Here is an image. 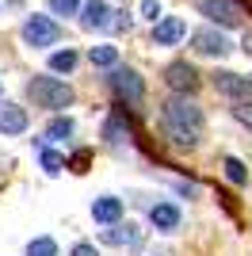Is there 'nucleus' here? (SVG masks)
<instances>
[{
    "label": "nucleus",
    "mask_w": 252,
    "mask_h": 256,
    "mask_svg": "<svg viewBox=\"0 0 252 256\" xmlns=\"http://www.w3.org/2000/svg\"><path fill=\"white\" fill-rule=\"evenodd\" d=\"M164 84L172 88V92H180V96H191V92H199V73H195L188 62H172L164 69Z\"/></svg>",
    "instance_id": "obj_6"
},
{
    "label": "nucleus",
    "mask_w": 252,
    "mask_h": 256,
    "mask_svg": "<svg viewBox=\"0 0 252 256\" xmlns=\"http://www.w3.org/2000/svg\"><path fill=\"white\" fill-rule=\"evenodd\" d=\"M191 50L202 54V58H226L233 50V42L222 31H214V27H202V31L191 34Z\"/></svg>",
    "instance_id": "obj_5"
},
{
    "label": "nucleus",
    "mask_w": 252,
    "mask_h": 256,
    "mask_svg": "<svg viewBox=\"0 0 252 256\" xmlns=\"http://www.w3.org/2000/svg\"><path fill=\"white\" fill-rule=\"evenodd\" d=\"M104 138H107V142H122V138H130V130L122 126V115H111V118H107Z\"/></svg>",
    "instance_id": "obj_19"
},
{
    "label": "nucleus",
    "mask_w": 252,
    "mask_h": 256,
    "mask_svg": "<svg viewBox=\"0 0 252 256\" xmlns=\"http://www.w3.org/2000/svg\"><path fill=\"white\" fill-rule=\"evenodd\" d=\"M241 50H244V54H252V27L241 34Z\"/></svg>",
    "instance_id": "obj_27"
},
{
    "label": "nucleus",
    "mask_w": 252,
    "mask_h": 256,
    "mask_svg": "<svg viewBox=\"0 0 252 256\" xmlns=\"http://www.w3.org/2000/svg\"><path fill=\"white\" fill-rule=\"evenodd\" d=\"M80 20H84V27H92V31H104V27H111V8H107V0H88Z\"/></svg>",
    "instance_id": "obj_12"
},
{
    "label": "nucleus",
    "mask_w": 252,
    "mask_h": 256,
    "mask_svg": "<svg viewBox=\"0 0 252 256\" xmlns=\"http://www.w3.org/2000/svg\"><path fill=\"white\" fill-rule=\"evenodd\" d=\"M244 4H248V12H252V0H244Z\"/></svg>",
    "instance_id": "obj_28"
},
{
    "label": "nucleus",
    "mask_w": 252,
    "mask_h": 256,
    "mask_svg": "<svg viewBox=\"0 0 252 256\" xmlns=\"http://www.w3.org/2000/svg\"><path fill=\"white\" fill-rule=\"evenodd\" d=\"M27 256H58V245H54L50 237H38V241L27 245Z\"/></svg>",
    "instance_id": "obj_21"
},
{
    "label": "nucleus",
    "mask_w": 252,
    "mask_h": 256,
    "mask_svg": "<svg viewBox=\"0 0 252 256\" xmlns=\"http://www.w3.org/2000/svg\"><path fill=\"white\" fill-rule=\"evenodd\" d=\"M38 160H42V172H46V176H58V172L65 168V157H62L58 150H42Z\"/></svg>",
    "instance_id": "obj_18"
},
{
    "label": "nucleus",
    "mask_w": 252,
    "mask_h": 256,
    "mask_svg": "<svg viewBox=\"0 0 252 256\" xmlns=\"http://www.w3.org/2000/svg\"><path fill=\"white\" fill-rule=\"evenodd\" d=\"M199 12L222 27H237V20H241V8L233 0H199Z\"/></svg>",
    "instance_id": "obj_7"
},
{
    "label": "nucleus",
    "mask_w": 252,
    "mask_h": 256,
    "mask_svg": "<svg viewBox=\"0 0 252 256\" xmlns=\"http://www.w3.org/2000/svg\"><path fill=\"white\" fill-rule=\"evenodd\" d=\"M92 218H96L100 226H115L118 218H122V199H115V195L96 199V203H92Z\"/></svg>",
    "instance_id": "obj_11"
},
{
    "label": "nucleus",
    "mask_w": 252,
    "mask_h": 256,
    "mask_svg": "<svg viewBox=\"0 0 252 256\" xmlns=\"http://www.w3.org/2000/svg\"><path fill=\"white\" fill-rule=\"evenodd\" d=\"M214 88H218L222 96H233V100H244V96L252 92L248 76H237V73H230V69H222V73H214Z\"/></svg>",
    "instance_id": "obj_9"
},
{
    "label": "nucleus",
    "mask_w": 252,
    "mask_h": 256,
    "mask_svg": "<svg viewBox=\"0 0 252 256\" xmlns=\"http://www.w3.org/2000/svg\"><path fill=\"white\" fill-rule=\"evenodd\" d=\"M149 222L157 226V230H176L180 226V210L172 203H157L153 210H149Z\"/></svg>",
    "instance_id": "obj_14"
},
{
    "label": "nucleus",
    "mask_w": 252,
    "mask_h": 256,
    "mask_svg": "<svg viewBox=\"0 0 252 256\" xmlns=\"http://www.w3.org/2000/svg\"><path fill=\"white\" fill-rule=\"evenodd\" d=\"M54 16H76V8H80V0H50Z\"/></svg>",
    "instance_id": "obj_23"
},
{
    "label": "nucleus",
    "mask_w": 252,
    "mask_h": 256,
    "mask_svg": "<svg viewBox=\"0 0 252 256\" xmlns=\"http://www.w3.org/2000/svg\"><path fill=\"white\" fill-rule=\"evenodd\" d=\"M142 16L157 23V16H160V4H157V0H146V4H142Z\"/></svg>",
    "instance_id": "obj_24"
},
{
    "label": "nucleus",
    "mask_w": 252,
    "mask_h": 256,
    "mask_svg": "<svg viewBox=\"0 0 252 256\" xmlns=\"http://www.w3.org/2000/svg\"><path fill=\"white\" fill-rule=\"evenodd\" d=\"M104 241H107V245H130V248H142L146 234H142L134 222H126V226H115V230H104Z\"/></svg>",
    "instance_id": "obj_10"
},
{
    "label": "nucleus",
    "mask_w": 252,
    "mask_h": 256,
    "mask_svg": "<svg viewBox=\"0 0 252 256\" xmlns=\"http://www.w3.org/2000/svg\"><path fill=\"white\" fill-rule=\"evenodd\" d=\"M111 88H115V96L126 100L130 107H138L146 100V84H142V76L134 69H126V65H115V73H111Z\"/></svg>",
    "instance_id": "obj_4"
},
{
    "label": "nucleus",
    "mask_w": 252,
    "mask_h": 256,
    "mask_svg": "<svg viewBox=\"0 0 252 256\" xmlns=\"http://www.w3.org/2000/svg\"><path fill=\"white\" fill-rule=\"evenodd\" d=\"M184 34H188V23L180 20V16H164V20H157V27H153V42L157 46H176Z\"/></svg>",
    "instance_id": "obj_8"
},
{
    "label": "nucleus",
    "mask_w": 252,
    "mask_h": 256,
    "mask_svg": "<svg viewBox=\"0 0 252 256\" xmlns=\"http://www.w3.org/2000/svg\"><path fill=\"white\" fill-rule=\"evenodd\" d=\"M88 58H92V65H100V69H115L118 65V50L115 46H92Z\"/></svg>",
    "instance_id": "obj_15"
},
{
    "label": "nucleus",
    "mask_w": 252,
    "mask_h": 256,
    "mask_svg": "<svg viewBox=\"0 0 252 256\" xmlns=\"http://www.w3.org/2000/svg\"><path fill=\"white\" fill-rule=\"evenodd\" d=\"M73 134V118H54L50 126H46V138L50 142H62V138H69Z\"/></svg>",
    "instance_id": "obj_20"
},
{
    "label": "nucleus",
    "mask_w": 252,
    "mask_h": 256,
    "mask_svg": "<svg viewBox=\"0 0 252 256\" xmlns=\"http://www.w3.org/2000/svg\"><path fill=\"white\" fill-rule=\"evenodd\" d=\"M76 65V50H58V54H50V69L54 73H69Z\"/></svg>",
    "instance_id": "obj_17"
},
{
    "label": "nucleus",
    "mask_w": 252,
    "mask_h": 256,
    "mask_svg": "<svg viewBox=\"0 0 252 256\" xmlns=\"http://www.w3.org/2000/svg\"><path fill=\"white\" fill-rule=\"evenodd\" d=\"M62 38V27L50 20V16H31V20L23 23V42L34 46V50H42V46H54Z\"/></svg>",
    "instance_id": "obj_3"
},
{
    "label": "nucleus",
    "mask_w": 252,
    "mask_h": 256,
    "mask_svg": "<svg viewBox=\"0 0 252 256\" xmlns=\"http://www.w3.org/2000/svg\"><path fill=\"white\" fill-rule=\"evenodd\" d=\"M164 130L168 138L184 146V150H195L199 146V134H202V107L191 104L188 96H176L164 104Z\"/></svg>",
    "instance_id": "obj_1"
},
{
    "label": "nucleus",
    "mask_w": 252,
    "mask_h": 256,
    "mask_svg": "<svg viewBox=\"0 0 252 256\" xmlns=\"http://www.w3.org/2000/svg\"><path fill=\"white\" fill-rule=\"evenodd\" d=\"M233 118L252 130V100H237V104H233Z\"/></svg>",
    "instance_id": "obj_22"
},
{
    "label": "nucleus",
    "mask_w": 252,
    "mask_h": 256,
    "mask_svg": "<svg viewBox=\"0 0 252 256\" xmlns=\"http://www.w3.org/2000/svg\"><path fill=\"white\" fill-rule=\"evenodd\" d=\"M0 130L4 134H23L27 130V111L16 104H0Z\"/></svg>",
    "instance_id": "obj_13"
},
{
    "label": "nucleus",
    "mask_w": 252,
    "mask_h": 256,
    "mask_svg": "<svg viewBox=\"0 0 252 256\" xmlns=\"http://www.w3.org/2000/svg\"><path fill=\"white\" fill-rule=\"evenodd\" d=\"M27 92L46 111H62V107L73 104V88L65 84V80H58V76H34L31 84H27Z\"/></svg>",
    "instance_id": "obj_2"
},
{
    "label": "nucleus",
    "mask_w": 252,
    "mask_h": 256,
    "mask_svg": "<svg viewBox=\"0 0 252 256\" xmlns=\"http://www.w3.org/2000/svg\"><path fill=\"white\" fill-rule=\"evenodd\" d=\"M222 168H226V180L230 184H237V188H244V184H248V172H244V164L237 157H226V164H222Z\"/></svg>",
    "instance_id": "obj_16"
},
{
    "label": "nucleus",
    "mask_w": 252,
    "mask_h": 256,
    "mask_svg": "<svg viewBox=\"0 0 252 256\" xmlns=\"http://www.w3.org/2000/svg\"><path fill=\"white\" fill-rule=\"evenodd\" d=\"M248 84H252V73H248Z\"/></svg>",
    "instance_id": "obj_29"
},
{
    "label": "nucleus",
    "mask_w": 252,
    "mask_h": 256,
    "mask_svg": "<svg viewBox=\"0 0 252 256\" xmlns=\"http://www.w3.org/2000/svg\"><path fill=\"white\" fill-rule=\"evenodd\" d=\"M69 256H100V252H96V245H76Z\"/></svg>",
    "instance_id": "obj_26"
},
{
    "label": "nucleus",
    "mask_w": 252,
    "mask_h": 256,
    "mask_svg": "<svg viewBox=\"0 0 252 256\" xmlns=\"http://www.w3.org/2000/svg\"><path fill=\"white\" fill-rule=\"evenodd\" d=\"M157 256H164V252H157Z\"/></svg>",
    "instance_id": "obj_30"
},
{
    "label": "nucleus",
    "mask_w": 252,
    "mask_h": 256,
    "mask_svg": "<svg viewBox=\"0 0 252 256\" xmlns=\"http://www.w3.org/2000/svg\"><path fill=\"white\" fill-rule=\"evenodd\" d=\"M84 168H88V153H76V157H73V172H84Z\"/></svg>",
    "instance_id": "obj_25"
}]
</instances>
